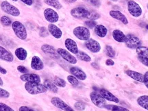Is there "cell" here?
I'll return each mask as SVG.
<instances>
[{
    "label": "cell",
    "instance_id": "1",
    "mask_svg": "<svg viewBox=\"0 0 148 111\" xmlns=\"http://www.w3.org/2000/svg\"><path fill=\"white\" fill-rule=\"evenodd\" d=\"M24 86L25 90L32 95H37L47 91V88L45 87V85L40 83L26 82Z\"/></svg>",
    "mask_w": 148,
    "mask_h": 111
},
{
    "label": "cell",
    "instance_id": "2",
    "mask_svg": "<svg viewBox=\"0 0 148 111\" xmlns=\"http://www.w3.org/2000/svg\"><path fill=\"white\" fill-rule=\"evenodd\" d=\"M12 29L14 34L18 38L21 40H25L27 38V31L26 28L21 22L15 21L12 23Z\"/></svg>",
    "mask_w": 148,
    "mask_h": 111
},
{
    "label": "cell",
    "instance_id": "3",
    "mask_svg": "<svg viewBox=\"0 0 148 111\" xmlns=\"http://www.w3.org/2000/svg\"><path fill=\"white\" fill-rule=\"evenodd\" d=\"M73 34L81 40H87L90 38V31L87 27L83 26L76 27L73 29Z\"/></svg>",
    "mask_w": 148,
    "mask_h": 111
},
{
    "label": "cell",
    "instance_id": "4",
    "mask_svg": "<svg viewBox=\"0 0 148 111\" xmlns=\"http://www.w3.org/2000/svg\"><path fill=\"white\" fill-rule=\"evenodd\" d=\"M1 8L5 13L10 14L14 16H18L20 15V11L17 8L10 4L8 1H3L1 3Z\"/></svg>",
    "mask_w": 148,
    "mask_h": 111
},
{
    "label": "cell",
    "instance_id": "5",
    "mask_svg": "<svg viewBox=\"0 0 148 111\" xmlns=\"http://www.w3.org/2000/svg\"><path fill=\"white\" fill-rule=\"evenodd\" d=\"M90 97L92 103H93L94 105H95L96 106L101 108H106V107L107 105L106 100H105L104 98H103L100 94L98 93V92L95 91L90 92Z\"/></svg>",
    "mask_w": 148,
    "mask_h": 111
},
{
    "label": "cell",
    "instance_id": "6",
    "mask_svg": "<svg viewBox=\"0 0 148 111\" xmlns=\"http://www.w3.org/2000/svg\"><path fill=\"white\" fill-rule=\"evenodd\" d=\"M127 10L130 14L134 17H139L142 14V9L140 6L132 0H130L127 2Z\"/></svg>",
    "mask_w": 148,
    "mask_h": 111
},
{
    "label": "cell",
    "instance_id": "7",
    "mask_svg": "<svg viewBox=\"0 0 148 111\" xmlns=\"http://www.w3.org/2000/svg\"><path fill=\"white\" fill-rule=\"evenodd\" d=\"M125 42L127 47L130 49H136L141 44V41L139 38L133 34L127 35Z\"/></svg>",
    "mask_w": 148,
    "mask_h": 111
},
{
    "label": "cell",
    "instance_id": "8",
    "mask_svg": "<svg viewBox=\"0 0 148 111\" xmlns=\"http://www.w3.org/2000/svg\"><path fill=\"white\" fill-rule=\"evenodd\" d=\"M51 102L53 106L64 111H75L71 106H69L67 103H66L64 101H62V99L59 97H52L51 99Z\"/></svg>",
    "mask_w": 148,
    "mask_h": 111
},
{
    "label": "cell",
    "instance_id": "9",
    "mask_svg": "<svg viewBox=\"0 0 148 111\" xmlns=\"http://www.w3.org/2000/svg\"><path fill=\"white\" fill-rule=\"evenodd\" d=\"M57 52H58L59 56H60L64 60L67 61L69 63L73 64L77 63V59L75 58V57L72 56V54H71L69 51H68L67 50H65V49H62V48H59L58 50H57Z\"/></svg>",
    "mask_w": 148,
    "mask_h": 111
},
{
    "label": "cell",
    "instance_id": "10",
    "mask_svg": "<svg viewBox=\"0 0 148 111\" xmlns=\"http://www.w3.org/2000/svg\"><path fill=\"white\" fill-rule=\"evenodd\" d=\"M89 10L82 7H77L74 8L71 10V14L73 17L77 18H87Z\"/></svg>",
    "mask_w": 148,
    "mask_h": 111
},
{
    "label": "cell",
    "instance_id": "11",
    "mask_svg": "<svg viewBox=\"0 0 148 111\" xmlns=\"http://www.w3.org/2000/svg\"><path fill=\"white\" fill-rule=\"evenodd\" d=\"M44 16H45V19L49 23H56L59 19L58 13L51 8L45 9L44 10Z\"/></svg>",
    "mask_w": 148,
    "mask_h": 111
},
{
    "label": "cell",
    "instance_id": "12",
    "mask_svg": "<svg viewBox=\"0 0 148 111\" xmlns=\"http://www.w3.org/2000/svg\"><path fill=\"white\" fill-rule=\"evenodd\" d=\"M85 46L88 50L92 53H97L101 50L100 44L97 40L89 38L85 42Z\"/></svg>",
    "mask_w": 148,
    "mask_h": 111
},
{
    "label": "cell",
    "instance_id": "13",
    "mask_svg": "<svg viewBox=\"0 0 148 111\" xmlns=\"http://www.w3.org/2000/svg\"><path fill=\"white\" fill-rule=\"evenodd\" d=\"M20 79L25 82L40 83V77L38 75L35 73H25L20 76Z\"/></svg>",
    "mask_w": 148,
    "mask_h": 111
},
{
    "label": "cell",
    "instance_id": "14",
    "mask_svg": "<svg viewBox=\"0 0 148 111\" xmlns=\"http://www.w3.org/2000/svg\"><path fill=\"white\" fill-rule=\"evenodd\" d=\"M41 50L46 54L49 55V56L52 57L53 58H58L60 56L57 51L54 49V47L47 45V44H45V45H42L41 46Z\"/></svg>",
    "mask_w": 148,
    "mask_h": 111
},
{
    "label": "cell",
    "instance_id": "15",
    "mask_svg": "<svg viewBox=\"0 0 148 111\" xmlns=\"http://www.w3.org/2000/svg\"><path fill=\"white\" fill-rule=\"evenodd\" d=\"M64 45L67 50L73 54H77L78 52V47H77V43L71 38H66L64 42Z\"/></svg>",
    "mask_w": 148,
    "mask_h": 111
},
{
    "label": "cell",
    "instance_id": "16",
    "mask_svg": "<svg viewBox=\"0 0 148 111\" xmlns=\"http://www.w3.org/2000/svg\"><path fill=\"white\" fill-rule=\"evenodd\" d=\"M99 94L106 100L112 101V102L114 103L119 102V99L116 96H114L113 94L111 93L108 90L104 89V88H101V89L99 90Z\"/></svg>",
    "mask_w": 148,
    "mask_h": 111
},
{
    "label": "cell",
    "instance_id": "17",
    "mask_svg": "<svg viewBox=\"0 0 148 111\" xmlns=\"http://www.w3.org/2000/svg\"><path fill=\"white\" fill-rule=\"evenodd\" d=\"M0 59L6 62H12L14 60V56L4 47L0 46Z\"/></svg>",
    "mask_w": 148,
    "mask_h": 111
},
{
    "label": "cell",
    "instance_id": "18",
    "mask_svg": "<svg viewBox=\"0 0 148 111\" xmlns=\"http://www.w3.org/2000/svg\"><path fill=\"white\" fill-rule=\"evenodd\" d=\"M31 67L32 69L36 71L42 70L44 68V64L42 61L38 56H34L32 57V61H31Z\"/></svg>",
    "mask_w": 148,
    "mask_h": 111
},
{
    "label": "cell",
    "instance_id": "19",
    "mask_svg": "<svg viewBox=\"0 0 148 111\" xmlns=\"http://www.w3.org/2000/svg\"><path fill=\"white\" fill-rule=\"evenodd\" d=\"M70 73L79 80H84L86 79V74L79 68L73 66L70 69Z\"/></svg>",
    "mask_w": 148,
    "mask_h": 111
},
{
    "label": "cell",
    "instance_id": "20",
    "mask_svg": "<svg viewBox=\"0 0 148 111\" xmlns=\"http://www.w3.org/2000/svg\"><path fill=\"white\" fill-rule=\"evenodd\" d=\"M48 31L56 38H60L62 35L61 29L53 23H50L48 25Z\"/></svg>",
    "mask_w": 148,
    "mask_h": 111
},
{
    "label": "cell",
    "instance_id": "21",
    "mask_svg": "<svg viewBox=\"0 0 148 111\" xmlns=\"http://www.w3.org/2000/svg\"><path fill=\"white\" fill-rule=\"evenodd\" d=\"M109 14H110V15L112 16V18H116V19L121 21V23L125 24V25H126V24L128 23V20L127 19V18L125 17V16L123 14H122L121 12H119V11L111 10Z\"/></svg>",
    "mask_w": 148,
    "mask_h": 111
},
{
    "label": "cell",
    "instance_id": "22",
    "mask_svg": "<svg viewBox=\"0 0 148 111\" xmlns=\"http://www.w3.org/2000/svg\"><path fill=\"white\" fill-rule=\"evenodd\" d=\"M125 74L127 75H128L129 77H130L131 78L134 79V80L138 81L139 82H143L144 75H143L142 73L134 71H132V70H127L125 71Z\"/></svg>",
    "mask_w": 148,
    "mask_h": 111
},
{
    "label": "cell",
    "instance_id": "23",
    "mask_svg": "<svg viewBox=\"0 0 148 111\" xmlns=\"http://www.w3.org/2000/svg\"><path fill=\"white\" fill-rule=\"evenodd\" d=\"M112 37L116 41L119 42H125V39H126V36L119 29H114L112 32Z\"/></svg>",
    "mask_w": 148,
    "mask_h": 111
},
{
    "label": "cell",
    "instance_id": "24",
    "mask_svg": "<svg viewBox=\"0 0 148 111\" xmlns=\"http://www.w3.org/2000/svg\"><path fill=\"white\" fill-rule=\"evenodd\" d=\"M95 28V32L98 36L103 38L106 36L107 32H108V29L103 25H97L94 27Z\"/></svg>",
    "mask_w": 148,
    "mask_h": 111
},
{
    "label": "cell",
    "instance_id": "25",
    "mask_svg": "<svg viewBox=\"0 0 148 111\" xmlns=\"http://www.w3.org/2000/svg\"><path fill=\"white\" fill-rule=\"evenodd\" d=\"M16 57L20 60H25L27 58V51L23 47H18L14 51Z\"/></svg>",
    "mask_w": 148,
    "mask_h": 111
},
{
    "label": "cell",
    "instance_id": "26",
    "mask_svg": "<svg viewBox=\"0 0 148 111\" xmlns=\"http://www.w3.org/2000/svg\"><path fill=\"white\" fill-rule=\"evenodd\" d=\"M137 103L140 107L148 110V95L140 96L137 99Z\"/></svg>",
    "mask_w": 148,
    "mask_h": 111
},
{
    "label": "cell",
    "instance_id": "27",
    "mask_svg": "<svg viewBox=\"0 0 148 111\" xmlns=\"http://www.w3.org/2000/svg\"><path fill=\"white\" fill-rule=\"evenodd\" d=\"M136 53L138 56L148 58V47L145 46H139L136 48Z\"/></svg>",
    "mask_w": 148,
    "mask_h": 111
},
{
    "label": "cell",
    "instance_id": "28",
    "mask_svg": "<svg viewBox=\"0 0 148 111\" xmlns=\"http://www.w3.org/2000/svg\"><path fill=\"white\" fill-rule=\"evenodd\" d=\"M44 85H45V87L47 88V90H49L50 91L55 92V93H56V92H58V87L56 86L54 83L51 82L50 80L46 79L45 82H44Z\"/></svg>",
    "mask_w": 148,
    "mask_h": 111
},
{
    "label": "cell",
    "instance_id": "29",
    "mask_svg": "<svg viewBox=\"0 0 148 111\" xmlns=\"http://www.w3.org/2000/svg\"><path fill=\"white\" fill-rule=\"evenodd\" d=\"M44 2L48 5L52 6L56 9H60L62 8V5L59 2L58 0H44Z\"/></svg>",
    "mask_w": 148,
    "mask_h": 111
},
{
    "label": "cell",
    "instance_id": "30",
    "mask_svg": "<svg viewBox=\"0 0 148 111\" xmlns=\"http://www.w3.org/2000/svg\"><path fill=\"white\" fill-rule=\"evenodd\" d=\"M76 56L79 60L84 61V62H90V61H91V58H90L87 53H84V51H78V52H77Z\"/></svg>",
    "mask_w": 148,
    "mask_h": 111
},
{
    "label": "cell",
    "instance_id": "31",
    "mask_svg": "<svg viewBox=\"0 0 148 111\" xmlns=\"http://www.w3.org/2000/svg\"><path fill=\"white\" fill-rule=\"evenodd\" d=\"M53 83H54L56 86H58V87L64 88L66 86L65 81H64L63 79L60 78V77H54V79H53Z\"/></svg>",
    "mask_w": 148,
    "mask_h": 111
},
{
    "label": "cell",
    "instance_id": "32",
    "mask_svg": "<svg viewBox=\"0 0 148 111\" xmlns=\"http://www.w3.org/2000/svg\"><path fill=\"white\" fill-rule=\"evenodd\" d=\"M0 21H1V23L3 25V26H6V27L10 26L11 24L12 23L10 18L7 16H1Z\"/></svg>",
    "mask_w": 148,
    "mask_h": 111
},
{
    "label": "cell",
    "instance_id": "33",
    "mask_svg": "<svg viewBox=\"0 0 148 111\" xmlns=\"http://www.w3.org/2000/svg\"><path fill=\"white\" fill-rule=\"evenodd\" d=\"M106 55L110 58H114L115 56V51L110 45H107L106 47Z\"/></svg>",
    "mask_w": 148,
    "mask_h": 111
},
{
    "label": "cell",
    "instance_id": "34",
    "mask_svg": "<svg viewBox=\"0 0 148 111\" xmlns=\"http://www.w3.org/2000/svg\"><path fill=\"white\" fill-rule=\"evenodd\" d=\"M100 17V15H99V14L97 13V12H95V11H91V10H89V12H88V15L87 16V18H88L89 20H93V21H95V20L97 19V18H99Z\"/></svg>",
    "mask_w": 148,
    "mask_h": 111
},
{
    "label": "cell",
    "instance_id": "35",
    "mask_svg": "<svg viewBox=\"0 0 148 111\" xmlns=\"http://www.w3.org/2000/svg\"><path fill=\"white\" fill-rule=\"evenodd\" d=\"M67 79L72 86H77L79 84V82L77 80V79L75 76H73V75H68Z\"/></svg>",
    "mask_w": 148,
    "mask_h": 111
},
{
    "label": "cell",
    "instance_id": "36",
    "mask_svg": "<svg viewBox=\"0 0 148 111\" xmlns=\"http://www.w3.org/2000/svg\"><path fill=\"white\" fill-rule=\"evenodd\" d=\"M74 107L76 110L79 111H82L85 110V108H86V105H85L84 103L82 102V101H77L74 104Z\"/></svg>",
    "mask_w": 148,
    "mask_h": 111
},
{
    "label": "cell",
    "instance_id": "37",
    "mask_svg": "<svg viewBox=\"0 0 148 111\" xmlns=\"http://www.w3.org/2000/svg\"><path fill=\"white\" fill-rule=\"evenodd\" d=\"M0 111H14L12 108L3 103L0 102Z\"/></svg>",
    "mask_w": 148,
    "mask_h": 111
},
{
    "label": "cell",
    "instance_id": "38",
    "mask_svg": "<svg viewBox=\"0 0 148 111\" xmlns=\"http://www.w3.org/2000/svg\"><path fill=\"white\" fill-rule=\"evenodd\" d=\"M85 25L88 28H93L97 25V23L93 20H88V21H85Z\"/></svg>",
    "mask_w": 148,
    "mask_h": 111
},
{
    "label": "cell",
    "instance_id": "39",
    "mask_svg": "<svg viewBox=\"0 0 148 111\" xmlns=\"http://www.w3.org/2000/svg\"><path fill=\"white\" fill-rule=\"evenodd\" d=\"M39 34L40 36L42 37H46L49 35V32H48V29L46 28L45 27H42L40 29Z\"/></svg>",
    "mask_w": 148,
    "mask_h": 111
},
{
    "label": "cell",
    "instance_id": "40",
    "mask_svg": "<svg viewBox=\"0 0 148 111\" xmlns=\"http://www.w3.org/2000/svg\"><path fill=\"white\" fill-rule=\"evenodd\" d=\"M10 97V93L3 88H0V97L2 98H8Z\"/></svg>",
    "mask_w": 148,
    "mask_h": 111
},
{
    "label": "cell",
    "instance_id": "41",
    "mask_svg": "<svg viewBox=\"0 0 148 111\" xmlns=\"http://www.w3.org/2000/svg\"><path fill=\"white\" fill-rule=\"evenodd\" d=\"M112 111H130L128 109L124 108V107L119 106H112L111 108Z\"/></svg>",
    "mask_w": 148,
    "mask_h": 111
},
{
    "label": "cell",
    "instance_id": "42",
    "mask_svg": "<svg viewBox=\"0 0 148 111\" xmlns=\"http://www.w3.org/2000/svg\"><path fill=\"white\" fill-rule=\"evenodd\" d=\"M17 70L19 72H21V73L25 74V73H27V72H28V70L26 67H25V66H23V65H19L17 66Z\"/></svg>",
    "mask_w": 148,
    "mask_h": 111
},
{
    "label": "cell",
    "instance_id": "43",
    "mask_svg": "<svg viewBox=\"0 0 148 111\" xmlns=\"http://www.w3.org/2000/svg\"><path fill=\"white\" fill-rule=\"evenodd\" d=\"M138 58L142 64H143L144 65L148 66V58H143V57L138 56Z\"/></svg>",
    "mask_w": 148,
    "mask_h": 111
},
{
    "label": "cell",
    "instance_id": "44",
    "mask_svg": "<svg viewBox=\"0 0 148 111\" xmlns=\"http://www.w3.org/2000/svg\"><path fill=\"white\" fill-rule=\"evenodd\" d=\"M143 83L145 84V86L148 88V71L145 72V73L144 74V81Z\"/></svg>",
    "mask_w": 148,
    "mask_h": 111
},
{
    "label": "cell",
    "instance_id": "45",
    "mask_svg": "<svg viewBox=\"0 0 148 111\" xmlns=\"http://www.w3.org/2000/svg\"><path fill=\"white\" fill-rule=\"evenodd\" d=\"M19 111H36L27 106H21L19 108Z\"/></svg>",
    "mask_w": 148,
    "mask_h": 111
},
{
    "label": "cell",
    "instance_id": "46",
    "mask_svg": "<svg viewBox=\"0 0 148 111\" xmlns=\"http://www.w3.org/2000/svg\"><path fill=\"white\" fill-rule=\"evenodd\" d=\"M21 1L27 5H32L33 3L32 0H21Z\"/></svg>",
    "mask_w": 148,
    "mask_h": 111
},
{
    "label": "cell",
    "instance_id": "47",
    "mask_svg": "<svg viewBox=\"0 0 148 111\" xmlns=\"http://www.w3.org/2000/svg\"><path fill=\"white\" fill-rule=\"evenodd\" d=\"M106 64L107 66H112L114 64V61L111 60V59H108V60H106Z\"/></svg>",
    "mask_w": 148,
    "mask_h": 111
},
{
    "label": "cell",
    "instance_id": "48",
    "mask_svg": "<svg viewBox=\"0 0 148 111\" xmlns=\"http://www.w3.org/2000/svg\"><path fill=\"white\" fill-rule=\"evenodd\" d=\"M90 2L93 5H96V6H98V5H99V4H100V3H99V1L98 0H90Z\"/></svg>",
    "mask_w": 148,
    "mask_h": 111
},
{
    "label": "cell",
    "instance_id": "49",
    "mask_svg": "<svg viewBox=\"0 0 148 111\" xmlns=\"http://www.w3.org/2000/svg\"><path fill=\"white\" fill-rule=\"evenodd\" d=\"M0 73L2 74H6L7 73L6 70H5L4 68H3L2 66H1V65H0Z\"/></svg>",
    "mask_w": 148,
    "mask_h": 111
},
{
    "label": "cell",
    "instance_id": "50",
    "mask_svg": "<svg viewBox=\"0 0 148 111\" xmlns=\"http://www.w3.org/2000/svg\"><path fill=\"white\" fill-rule=\"evenodd\" d=\"M66 3H74L77 1V0H64Z\"/></svg>",
    "mask_w": 148,
    "mask_h": 111
},
{
    "label": "cell",
    "instance_id": "51",
    "mask_svg": "<svg viewBox=\"0 0 148 111\" xmlns=\"http://www.w3.org/2000/svg\"><path fill=\"white\" fill-rule=\"evenodd\" d=\"M91 65L92 66H93V67H95V68H96V69H99V66H98V64H97L95 63V62H94V63H92L91 64Z\"/></svg>",
    "mask_w": 148,
    "mask_h": 111
},
{
    "label": "cell",
    "instance_id": "52",
    "mask_svg": "<svg viewBox=\"0 0 148 111\" xmlns=\"http://www.w3.org/2000/svg\"><path fill=\"white\" fill-rule=\"evenodd\" d=\"M3 84V80L1 79V77H0V86H2V85Z\"/></svg>",
    "mask_w": 148,
    "mask_h": 111
},
{
    "label": "cell",
    "instance_id": "53",
    "mask_svg": "<svg viewBox=\"0 0 148 111\" xmlns=\"http://www.w3.org/2000/svg\"><path fill=\"white\" fill-rule=\"evenodd\" d=\"M146 28H147V29L148 30V25H147V26H146Z\"/></svg>",
    "mask_w": 148,
    "mask_h": 111
},
{
    "label": "cell",
    "instance_id": "54",
    "mask_svg": "<svg viewBox=\"0 0 148 111\" xmlns=\"http://www.w3.org/2000/svg\"><path fill=\"white\" fill-rule=\"evenodd\" d=\"M12 1H17L18 0H12Z\"/></svg>",
    "mask_w": 148,
    "mask_h": 111
},
{
    "label": "cell",
    "instance_id": "55",
    "mask_svg": "<svg viewBox=\"0 0 148 111\" xmlns=\"http://www.w3.org/2000/svg\"><path fill=\"white\" fill-rule=\"evenodd\" d=\"M147 10H148V4H147Z\"/></svg>",
    "mask_w": 148,
    "mask_h": 111
}]
</instances>
